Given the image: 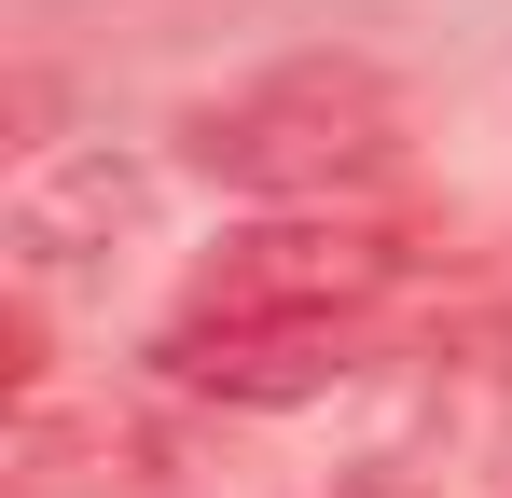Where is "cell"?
<instances>
[{"label": "cell", "instance_id": "obj_1", "mask_svg": "<svg viewBox=\"0 0 512 498\" xmlns=\"http://www.w3.org/2000/svg\"><path fill=\"white\" fill-rule=\"evenodd\" d=\"M194 166L236 180V194L333 208V194H374V180L402 166V125H388V97L360 70H277V83H250V97H222V111H194Z\"/></svg>", "mask_w": 512, "mask_h": 498}, {"label": "cell", "instance_id": "obj_2", "mask_svg": "<svg viewBox=\"0 0 512 498\" xmlns=\"http://www.w3.org/2000/svg\"><path fill=\"white\" fill-rule=\"evenodd\" d=\"M388 277H402L388 222H360V208H305V222H250V236H222V263H208L194 305H222V319H360Z\"/></svg>", "mask_w": 512, "mask_h": 498}, {"label": "cell", "instance_id": "obj_3", "mask_svg": "<svg viewBox=\"0 0 512 498\" xmlns=\"http://www.w3.org/2000/svg\"><path fill=\"white\" fill-rule=\"evenodd\" d=\"M153 374L194 402H319L346 374V319H222V305H180Z\"/></svg>", "mask_w": 512, "mask_h": 498}, {"label": "cell", "instance_id": "obj_4", "mask_svg": "<svg viewBox=\"0 0 512 498\" xmlns=\"http://www.w3.org/2000/svg\"><path fill=\"white\" fill-rule=\"evenodd\" d=\"M333 498H429L416 471H360V485H333Z\"/></svg>", "mask_w": 512, "mask_h": 498}]
</instances>
